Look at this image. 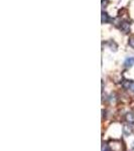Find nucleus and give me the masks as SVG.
<instances>
[{
    "label": "nucleus",
    "instance_id": "2",
    "mask_svg": "<svg viewBox=\"0 0 134 151\" xmlns=\"http://www.w3.org/2000/svg\"><path fill=\"white\" fill-rule=\"evenodd\" d=\"M120 24V29H121L122 32L124 33H128L130 31V22L127 20H123L119 23Z\"/></svg>",
    "mask_w": 134,
    "mask_h": 151
},
{
    "label": "nucleus",
    "instance_id": "8",
    "mask_svg": "<svg viewBox=\"0 0 134 151\" xmlns=\"http://www.w3.org/2000/svg\"><path fill=\"white\" fill-rule=\"evenodd\" d=\"M110 146L107 144L106 142H103L102 143V151H110Z\"/></svg>",
    "mask_w": 134,
    "mask_h": 151
},
{
    "label": "nucleus",
    "instance_id": "7",
    "mask_svg": "<svg viewBox=\"0 0 134 151\" xmlns=\"http://www.w3.org/2000/svg\"><path fill=\"white\" fill-rule=\"evenodd\" d=\"M102 23H107V22H109L110 21V16L108 15V13H106V12H102Z\"/></svg>",
    "mask_w": 134,
    "mask_h": 151
},
{
    "label": "nucleus",
    "instance_id": "6",
    "mask_svg": "<svg viewBox=\"0 0 134 151\" xmlns=\"http://www.w3.org/2000/svg\"><path fill=\"white\" fill-rule=\"evenodd\" d=\"M132 132H133V129H132L131 126L125 125V126L123 127V133L125 135H130V134H132Z\"/></svg>",
    "mask_w": 134,
    "mask_h": 151
},
{
    "label": "nucleus",
    "instance_id": "10",
    "mask_svg": "<svg viewBox=\"0 0 134 151\" xmlns=\"http://www.w3.org/2000/svg\"><path fill=\"white\" fill-rule=\"evenodd\" d=\"M132 149H133V150H134V142L132 143Z\"/></svg>",
    "mask_w": 134,
    "mask_h": 151
},
{
    "label": "nucleus",
    "instance_id": "9",
    "mask_svg": "<svg viewBox=\"0 0 134 151\" xmlns=\"http://www.w3.org/2000/svg\"><path fill=\"white\" fill-rule=\"evenodd\" d=\"M128 43H129L130 47H133V49H134V36L131 37V38H129V40H128Z\"/></svg>",
    "mask_w": 134,
    "mask_h": 151
},
{
    "label": "nucleus",
    "instance_id": "4",
    "mask_svg": "<svg viewBox=\"0 0 134 151\" xmlns=\"http://www.w3.org/2000/svg\"><path fill=\"white\" fill-rule=\"evenodd\" d=\"M134 65V57H127V59L124 61V67H131Z\"/></svg>",
    "mask_w": 134,
    "mask_h": 151
},
{
    "label": "nucleus",
    "instance_id": "1",
    "mask_svg": "<svg viewBox=\"0 0 134 151\" xmlns=\"http://www.w3.org/2000/svg\"><path fill=\"white\" fill-rule=\"evenodd\" d=\"M109 146L112 151H124V145L120 140L111 141V145Z\"/></svg>",
    "mask_w": 134,
    "mask_h": 151
},
{
    "label": "nucleus",
    "instance_id": "5",
    "mask_svg": "<svg viewBox=\"0 0 134 151\" xmlns=\"http://www.w3.org/2000/svg\"><path fill=\"white\" fill-rule=\"evenodd\" d=\"M125 120L129 124H134V113H127L125 115Z\"/></svg>",
    "mask_w": 134,
    "mask_h": 151
},
{
    "label": "nucleus",
    "instance_id": "3",
    "mask_svg": "<svg viewBox=\"0 0 134 151\" xmlns=\"http://www.w3.org/2000/svg\"><path fill=\"white\" fill-rule=\"evenodd\" d=\"M122 86H123V88L125 89V90H129L134 93V82H132V81H128V80L123 81Z\"/></svg>",
    "mask_w": 134,
    "mask_h": 151
}]
</instances>
